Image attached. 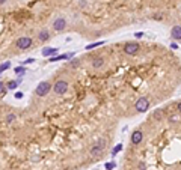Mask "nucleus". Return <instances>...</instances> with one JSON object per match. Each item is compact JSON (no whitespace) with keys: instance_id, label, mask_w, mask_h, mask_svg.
I'll return each instance as SVG.
<instances>
[{"instance_id":"a211bd4d","label":"nucleus","mask_w":181,"mask_h":170,"mask_svg":"<svg viewBox=\"0 0 181 170\" xmlns=\"http://www.w3.org/2000/svg\"><path fill=\"white\" fill-rule=\"evenodd\" d=\"M119 151H122V145H118V146H116V148H115V149L112 151V155L115 157V155H116V153L119 152Z\"/></svg>"},{"instance_id":"423d86ee","label":"nucleus","mask_w":181,"mask_h":170,"mask_svg":"<svg viewBox=\"0 0 181 170\" xmlns=\"http://www.w3.org/2000/svg\"><path fill=\"white\" fill-rule=\"evenodd\" d=\"M134 107H136V110L140 111V113H145V111L148 110V107H149V101H148L147 98H139L138 101H136V104H134Z\"/></svg>"},{"instance_id":"39448f33","label":"nucleus","mask_w":181,"mask_h":170,"mask_svg":"<svg viewBox=\"0 0 181 170\" xmlns=\"http://www.w3.org/2000/svg\"><path fill=\"white\" fill-rule=\"evenodd\" d=\"M32 44H33L32 38H29V36H21V38L17 41V47L20 50H27V48L32 47Z\"/></svg>"},{"instance_id":"5701e85b","label":"nucleus","mask_w":181,"mask_h":170,"mask_svg":"<svg viewBox=\"0 0 181 170\" xmlns=\"http://www.w3.org/2000/svg\"><path fill=\"white\" fill-rule=\"evenodd\" d=\"M15 98H23V92H17V94H15Z\"/></svg>"},{"instance_id":"ddd939ff","label":"nucleus","mask_w":181,"mask_h":170,"mask_svg":"<svg viewBox=\"0 0 181 170\" xmlns=\"http://www.w3.org/2000/svg\"><path fill=\"white\" fill-rule=\"evenodd\" d=\"M104 41H98V42H94V44H89L86 45V50H91V48H95V47H100V45H103Z\"/></svg>"},{"instance_id":"412c9836","label":"nucleus","mask_w":181,"mask_h":170,"mask_svg":"<svg viewBox=\"0 0 181 170\" xmlns=\"http://www.w3.org/2000/svg\"><path fill=\"white\" fill-rule=\"evenodd\" d=\"M171 48H172V50H178V44L172 42V44H171Z\"/></svg>"},{"instance_id":"f8f14e48","label":"nucleus","mask_w":181,"mask_h":170,"mask_svg":"<svg viewBox=\"0 0 181 170\" xmlns=\"http://www.w3.org/2000/svg\"><path fill=\"white\" fill-rule=\"evenodd\" d=\"M103 65H104V59H103V57H95V59L92 60V66H94L95 69H100Z\"/></svg>"},{"instance_id":"cd10ccee","label":"nucleus","mask_w":181,"mask_h":170,"mask_svg":"<svg viewBox=\"0 0 181 170\" xmlns=\"http://www.w3.org/2000/svg\"><path fill=\"white\" fill-rule=\"evenodd\" d=\"M178 111H180V113H181V102H180V104H178Z\"/></svg>"},{"instance_id":"bb28decb","label":"nucleus","mask_w":181,"mask_h":170,"mask_svg":"<svg viewBox=\"0 0 181 170\" xmlns=\"http://www.w3.org/2000/svg\"><path fill=\"white\" fill-rule=\"evenodd\" d=\"M6 2H8V0H0V5H5Z\"/></svg>"},{"instance_id":"0eeeda50","label":"nucleus","mask_w":181,"mask_h":170,"mask_svg":"<svg viewBox=\"0 0 181 170\" xmlns=\"http://www.w3.org/2000/svg\"><path fill=\"white\" fill-rule=\"evenodd\" d=\"M67 27V20L65 18H56L54 21H53V29L56 30V32H62L63 29Z\"/></svg>"},{"instance_id":"6e6552de","label":"nucleus","mask_w":181,"mask_h":170,"mask_svg":"<svg viewBox=\"0 0 181 170\" xmlns=\"http://www.w3.org/2000/svg\"><path fill=\"white\" fill-rule=\"evenodd\" d=\"M142 138H143V134H142V131H139V129H136V131L131 134V142H133V145H139V143L142 142Z\"/></svg>"},{"instance_id":"4468645a","label":"nucleus","mask_w":181,"mask_h":170,"mask_svg":"<svg viewBox=\"0 0 181 170\" xmlns=\"http://www.w3.org/2000/svg\"><path fill=\"white\" fill-rule=\"evenodd\" d=\"M15 119H17V116L11 113V114H8V116H6V119H5V122H6V124H11V122H14Z\"/></svg>"},{"instance_id":"f3484780","label":"nucleus","mask_w":181,"mask_h":170,"mask_svg":"<svg viewBox=\"0 0 181 170\" xmlns=\"http://www.w3.org/2000/svg\"><path fill=\"white\" fill-rule=\"evenodd\" d=\"M17 86H18V81L12 80V81H9V83H8V89H15Z\"/></svg>"},{"instance_id":"4be33fe9","label":"nucleus","mask_w":181,"mask_h":170,"mask_svg":"<svg viewBox=\"0 0 181 170\" xmlns=\"http://www.w3.org/2000/svg\"><path fill=\"white\" fill-rule=\"evenodd\" d=\"M78 63H80L78 60H73V62H71V65H73V66H77Z\"/></svg>"},{"instance_id":"a878e982","label":"nucleus","mask_w":181,"mask_h":170,"mask_svg":"<svg viewBox=\"0 0 181 170\" xmlns=\"http://www.w3.org/2000/svg\"><path fill=\"white\" fill-rule=\"evenodd\" d=\"M140 170H145V164L143 163H140Z\"/></svg>"},{"instance_id":"7ed1b4c3","label":"nucleus","mask_w":181,"mask_h":170,"mask_svg":"<svg viewBox=\"0 0 181 170\" xmlns=\"http://www.w3.org/2000/svg\"><path fill=\"white\" fill-rule=\"evenodd\" d=\"M104 149H106V142H104V140H100L98 143H95V145L91 148V157H100V155L104 152Z\"/></svg>"},{"instance_id":"dca6fc26","label":"nucleus","mask_w":181,"mask_h":170,"mask_svg":"<svg viewBox=\"0 0 181 170\" xmlns=\"http://www.w3.org/2000/svg\"><path fill=\"white\" fill-rule=\"evenodd\" d=\"M11 68V62H6V63H3V65H0V72H3V71H6V69Z\"/></svg>"},{"instance_id":"f257e3e1","label":"nucleus","mask_w":181,"mask_h":170,"mask_svg":"<svg viewBox=\"0 0 181 170\" xmlns=\"http://www.w3.org/2000/svg\"><path fill=\"white\" fill-rule=\"evenodd\" d=\"M50 90H52V85H50L48 81H41L39 85L36 86L35 94L38 95V96H45V95L48 94Z\"/></svg>"},{"instance_id":"6ab92c4d","label":"nucleus","mask_w":181,"mask_h":170,"mask_svg":"<svg viewBox=\"0 0 181 170\" xmlns=\"http://www.w3.org/2000/svg\"><path fill=\"white\" fill-rule=\"evenodd\" d=\"M113 167H115V163H107V164H106V169L107 170H112Z\"/></svg>"},{"instance_id":"b1692460","label":"nucleus","mask_w":181,"mask_h":170,"mask_svg":"<svg viewBox=\"0 0 181 170\" xmlns=\"http://www.w3.org/2000/svg\"><path fill=\"white\" fill-rule=\"evenodd\" d=\"M134 36H136V38H142L143 33H142V32H138V33H134Z\"/></svg>"},{"instance_id":"aec40b11","label":"nucleus","mask_w":181,"mask_h":170,"mask_svg":"<svg viewBox=\"0 0 181 170\" xmlns=\"http://www.w3.org/2000/svg\"><path fill=\"white\" fill-rule=\"evenodd\" d=\"M32 62H35L33 57H30V59H26L24 62H23V63H24V65H29V63H32Z\"/></svg>"},{"instance_id":"1a4fd4ad","label":"nucleus","mask_w":181,"mask_h":170,"mask_svg":"<svg viewBox=\"0 0 181 170\" xmlns=\"http://www.w3.org/2000/svg\"><path fill=\"white\" fill-rule=\"evenodd\" d=\"M56 53H58V48H54V47H47V48L43 50V56H45V57H53Z\"/></svg>"},{"instance_id":"393cba45","label":"nucleus","mask_w":181,"mask_h":170,"mask_svg":"<svg viewBox=\"0 0 181 170\" xmlns=\"http://www.w3.org/2000/svg\"><path fill=\"white\" fill-rule=\"evenodd\" d=\"M177 119H178L177 116H171V122H173V120H177Z\"/></svg>"},{"instance_id":"f03ea898","label":"nucleus","mask_w":181,"mask_h":170,"mask_svg":"<svg viewBox=\"0 0 181 170\" xmlns=\"http://www.w3.org/2000/svg\"><path fill=\"white\" fill-rule=\"evenodd\" d=\"M53 90H54L56 95L67 94V90H68V83H67L65 80H58V81L54 83V86H53Z\"/></svg>"},{"instance_id":"20e7f679","label":"nucleus","mask_w":181,"mask_h":170,"mask_svg":"<svg viewBox=\"0 0 181 170\" xmlns=\"http://www.w3.org/2000/svg\"><path fill=\"white\" fill-rule=\"evenodd\" d=\"M139 50H140V45H139L138 42H127L125 44V47H124V53L128 54V56L138 54Z\"/></svg>"},{"instance_id":"9d476101","label":"nucleus","mask_w":181,"mask_h":170,"mask_svg":"<svg viewBox=\"0 0 181 170\" xmlns=\"http://www.w3.org/2000/svg\"><path fill=\"white\" fill-rule=\"evenodd\" d=\"M38 39H39L41 42H45V41L50 39V33H48L47 30H41V32L38 33Z\"/></svg>"},{"instance_id":"2eb2a0df","label":"nucleus","mask_w":181,"mask_h":170,"mask_svg":"<svg viewBox=\"0 0 181 170\" xmlns=\"http://www.w3.org/2000/svg\"><path fill=\"white\" fill-rule=\"evenodd\" d=\"M15 74H20V75L26 74V68H24V66H17V68H15Z\"/></svg>"},{"instance_id":"c85d7f7f","label":"nucleus","mask_w":181,"mask_h":170,"mask_svg":"<svg viewBox=\"0 0 181 170\" xmlns=\"http://www.w3.org/2000/svg\"><path fill=\"white\" fill-rule=\"evenodd\" d=\"M2 87H3V85H2V81H0V90H2Z\"/></svg>"},{"instance_id":"9b49d317","label":"nucleus","mask_w":181,"mask_h":170,"mask_svg":"<svg viewBox=\"0 0 181 170\" xmlns=\"http://www.w3.org/2000/svg\"><path fill=\"white\" fill-rule=\"evenodd\" d=\"M171 33H172V38H175V39H181V26H173Z\"/></svg>"}]
</instances>
